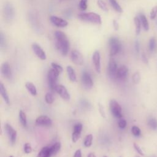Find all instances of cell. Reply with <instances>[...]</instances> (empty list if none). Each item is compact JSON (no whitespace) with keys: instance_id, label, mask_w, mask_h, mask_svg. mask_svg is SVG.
I'll list each match as a JSON object with an SVG mask.
<instances>
[{"instance_id":"7dc6e473","label":"cell","mask_w":157,"mask_h":157,"mask_svg":"<svg viewBox=\"0 0 157 157\" xmlns=\"http://www.w3.org/2000/svg\"><path fill=\"white\" fill-rule=\"evenodd\" d=\"M113 28L115 29V30H118V28H119V25H118V23L117 20H113Z\"/></svg>"},{"instance_id":"db71d44e","label":"cell","mask_w":157,"mask_h":157,"mask_svg":"<svg viewBox=\"0 0 157 157\" xmlns=\"http://www.w3.org/2000/svg\"><path fill=\"white\" fill-rule=\"evenodd\" d=\"M152 157H156V156H152Z\"/></svg>"},{"instance_id":"836d02e7","label":"cell","mask_w":157,"mask_h":157,"mask_svg":"<svg viewBox=\"0 0 157 157\" xmlns=\"http://www.w3.org/2000/svg\"><path fill=\"white\" fill-rule=\"evenodd\" d=\"M131 132L132 133V134L134 136H140V134H141V131H140V129L139 127L136 126H133L131 128Z\"/></svg>"},{"instance_id":"44dd1931","label":"cell","mask_w":157,"mask_h":157,"mask_svg":"<svg viewBox=\"0 0 157 157\" xmlns=\"http://www.w3.org/2000/svg\"><path fill=\"white\" fill-rule=\"evenodd\" d=\"M0 93L3 98L4 101L8 104H9V97L8 96L7 92L6 91V89L2 83H0Z\"/></svg>"},{"instance_id":"9c48e42d","label":"cell","mask_w":157,"mask_h":157,"mask_svg":"<svg viewBox=\"0 0 157 157\" xmlns=\"http://www.w3.org/2000/svg\"><path fill=\"white\" fill-rule=\"evenodd\" d=\"M71 59L76 65H82L83 63V57L82 54L77 50H72L71 53Z\"/></svg>"},{"instance_id":"5bb4252c","label":"cell","mask_w":157,"mask_h":157,"mask_svg":"<svg viewBox=\"0 0 157 157\" xmlns=\"http://www.w3.org/2000/svg\"><path fill=\"white\" fill-rule=\"evenodd\" d=\"M92 61L96 71L98 73L101 72V55L99 51L96 50L92 55Z\"/></svg>"},{"instance_id":"4dcf8cb0","label":"cell","mask_w":157,"mask_h":157,"mask_svg":"<svg viewBox=\"0 0 157 157\" xmlns=\"http://www.w3.org/2000/svg\"><path fill=\"white\" fill-rule=\"evenodd\" d=\"M97 5L104 12H108L107 4L103 0H97Z\"/></svg>"},{"instance_id":"f1b7e54d","label":"cell","mask_w":157,"mask_h":157,"mask_svg":"<svg viewBox=\"0 0 157 157\" xmlns=\"http://www.w3.org/2000/svg\"><path fill=\"white\" fill-rule=\"evenodd\" d=\"M148 125L153 130L157 129V120L155 118H150L148 120Z\"/></svg>"},{"instance_id":"8992f818","label":"cell","mask_w":157,"mask_h":157,"mask_svg":"<svg viewBox=\"0 0 157 157\" xmlns=\"http://www.w3.org/2000/svg\"><path fill=\"white\" fill-rule=\"evenodd\" d=\"M110 110L112 115L116 118L122 117V109L120 105L115 99H111L109 102Z\"/></svg>"},{"instance_id":"5b68a950","label":"cell","mask_w":157,"mask_h":157,"mask_svg":"<svg viewBox=\"0 0 157 157\" xmlns=\"http://www.w3.org/2000/svg\"><path fill=\"white\" fill-rule=\"evenodd\" d=\"M3 15L6 21L9 22L12 21L15 17V9L12 4L6 2L3 7Z\"/></svg>"},{"instance_id":"7a4b0ae2","label":"cell","mask_w":157,"mask_h":157,"mask_svg":"<svg viewBox=\"0 0 157 157\" xmlns=\"http://www.w3.org/2000/svg\"><path fill=\"white\" fill-rule=\"evenodd\" d=\"M77 17L80 20L85 22H89L96 25H101L102 23L101 16L95 12H82L78 13Z\"/></svg>"},{"instance_id":"ee69618b","label":"cell","mask_w":157,"mask_h":157,"mask_svg":"<svg viewBox=\"0 0 157 157\" xmlns=\"http://www.w3.org/2000/svg\"><path fill=\"white\" fill-rule=\"evenodd\" d=\"M134 149L136 150V151L139 154V155H144V153H143V151H142V150L140 148V147L137 145V144H136V143H134Z\"/></svg>"},{"instance_id":"d4e9b609","label":"cell","mask_w":157,"mask_h":157,"mask_svg":"<svg viewBox=\"0 0 157 157\" xmlns=\"http://www.w3.org/2000/svg\"><path fill=\"white\" fill-rule=\"evenodd\" d=\"M134 23L135 25V31H136V35H139L141 31V22H140V20L139 18V17H135L134 18Z\"/></svg>"},{"instance_id":"681fc988","label":"cell","mask_w":157,"mask_h":157,"mask_svg":"<svg viewBox=\"0 0 157 157\" xmlns=\"http://www.w3.org/2000/svg\"><path fill=\"white\" fill-rule=\"evenodd\" d=\"M142 60L145 63H148V59L145 55V53H142Z\"/></svg>"},{"instance_id":"6da1fadb","label":"cell","mask_w":157,"mask_h":157,"mask_svg":"<svg viewBox=\"0 0 157 157\" xmlns=\"http://www.w3.org/2000/svg\"><path fill=\"white\" fill-rule=\"evenodd\" d=\"M54 36L56 49L62 55H67L70 48V42L66 34L61 31H56Z\"/></svg>"},{"instance_id":"ffe728a7","label":"cell","mask_w":157,"mask_h":157,"mask_svg":"<svg viewBox=\"0 0 157 157\" xmlns=\"http://www.w3.org/2000/svg\"><path fill=\"white\" fill-rule=\"evenodd\" d=\"M66 71H67V73L69 80L73 82H75L77 80V77H76L75 72L73 69V67L71 66H67L66 67Z\"/></svg>"},{"instance_id":"ba28073f","label":"cell","mask_w":157,"mask_h":157,"mask_svg":"<svg viewBox=\"0 0 157 157\" xmlns=\"http://www.w3.org/2000/svg\"><path fill=\"white\" fill-rule=\"evenodd\" d=\"M81 80L83 86L87 90L91 89L93 86V80L90 75V74L86 71H83L82 74Z\"/></svg>"},{"instance_id":"e575fe53","label":"cell","mask_w":157,"mask_h":157,"mask_svg":"<svg viewBox=\"0 0 157 157\" xmlns=\"http://www.w3.org/2000/svg\"><path fill=\"white\" fill-rule=\"evenodd\" d=\"M81 136V132L78 131H73L72 134V140L73 142H76Z\"/></svg>"},{"instance_id":"d590c367","label":"cell","mask_w":157,"mask_h":157,"mask_svg":"<svg viewBox=\"0 0 157 157\" xmlns=\"http://www.w3.org/2000/svg\"><path fill=\"white\" fill-rule=\"evenodd\" d=\"M132 79L133 82H134L135 84L139 83V82H140V74H139L138 72H135V73L133 74V75H132Z\"/></svg>"},{"instance_id":"2e32d148","label":"cell","mask_w":157,"mask_h":157,"mask_svg":"<svg viewBox=\"0 0 157 157\" xmlns=\"http://www.w3.org/2000/svg\"><path fill=\"white\" fill-rule=\"evenodd\" d=\"M36 124L39 126H50L52 124V120L46 115H41L36 118Z\"/></svg>"},{"instance_id":"30bf717a","label":"cell","mask_w":157,"mask_h":157,"mask_svg":"<svg viewBox=\"0 0 157 157\" xmlns=\"http://www.w3.org/2000/svg\"><path fill=\"white\" fill-rule=\"evenodd\" d=\"M108 74L111 78H117V72L118 69L117 64L114 59H110L108 64Z\"/></svg>"},{"instance_id":"f5cc1de1","label":"cell","mask_w":157,"mask_h":157,"mask_svg":"<svg viewBox=\"0 0 157 157\" xmlns=\"http://www.w3.org/2000/svg\"><path fill=\"white\" fill-rule=\"evenodd\" d=\"M136 157H140V156H136Z\"/></svg>"},{"instance_id":"83f0119b","label":"cell","mask_w":157,"mask_h":157,"mask_svg":"<svg viewBox=\"0 0 157 157\" xmlns=\"http://www.w3.org/2000/svg\"><path fill=\"white\" fill-rule=\"evenodd\" d=\"M61 148V143L56 142L52 147H50V150L52 155H56Z\"/></svg>"},{"instance_id":"4fadbf2b","label":"cell","mask_w":157,"mask_h":157,"mask_svg":"<svg viewBox=\"0 0 157 157\" xmlns=\"http://www.w3.org/2000/svg\"><path fill=\"white\" fill-rule=\"evenodd\" d=\"M50 21L53 25L58 28H64L68 25V22L66 20L55 15H51Z\"/></svg>"},{"instance_id":"8d00e7d4","label":"cell","mask_w":157,"mask_h":157,"mask_svg":"<svg viewBox=\"0 0 157 157\" xmlns=\"http://www.w3.org/2000/svg\"><path fill=\"white\" fill-rule=\"evenodd\" d=\"M51 66L52 67V68H53L54 69H55L57 72H58L59 74L61 73L63 71V67L58 64L56 63H51Z\"/></svg>"},{"instance_id":"7c38bea8","label":"cell","mask_w":157,"mask_h":157,"mask_svg":"<svg viewBox=\"0 0 157 157\" xmlns=\"http://www.w3.org/2000/svg\"><path fill=\"white\" fill-rule=\"evenodd\" d=\"M32 50L34 54L41 60H45L47 55L43 48L37 43H33L31 45Z\"/></svg>"},{"instance_id":"603a6c76","label":"cell","mask_w":157,"mask_h":157,"mask_svg":"<svg viewBox=\"0 0 157 157\" xmlns=\"http://www.w3.org/2000/svg\"><path fill=\"white\" fill-rule=\"evenodd\" d=\"M25 86L28 91L33 95V96H36L37 94V90L35 86V85L29 82H28L25 84Z\"/></svg>"},{"instance_id":"d6a6232c","label":"cell","mask_w":157,"mask_h":157,"mask_svg":"<svg viewBox=\"0 0 157 157\" xmlns=\"http://www.w3.org/2000/svg\"><path fill=\"white\" fill-rule=\"evenodd\" d=\"M87 2H88V0H80L79 3H78V7L79 9L81 10H85L87 9Z\"/></svg>"},{"instance_id":"8fae6325","label":"cell","mask_w":157,"mask_h":157,"mask_svg":"<svg viewBox=\"0 0 157 157\" xmlns=\"http://www.w3.org/2000/svg\"><path fill=\"white\" fill-rule=\"evenodd\" d=\"M4 128L8 136L10 144L12 145H13L15 143L17 139V131L8 123L5 124Z\"/></svg>"},{"instance_id":"d6986e66","label":"cell","mask_w":157,"mask_h":157,"mask_svg":"<svg viewBox=\"0 0 157 157\" xmlns=\"http://www.w3.org/2000/svg\"><path fill=\"white\" fill-rule=\"evenodd\" d=\"M52 156L50 147H44L39 152L37 157H51Z\"/></svg>"},{"instance_id":"277c9868","label":"cell","mask_w":157,"mask_h":157,"mask_svg":"<svg viewBox=\"0 0 157 157\" xmlns=\"http://www.w3.org/2000/svg\"><path fill=\"white\" fill-rule=\"evenodd\" d=\"M59 73L53 68L50 69L47 73V81L48 86L52 91H55L56 87L58 85L57 80Z\"/></svg>"},{"instance_id":"c3c4849f","label":"cell","mask_w":157,"mask_h":157,"mask_svg":"<svg viewBox=\"0 0 157 157\" xmlns=\"http://www.w3.org/2000/svg\"><path fill=\"white\" fill-rule=\"evenodd\" d=\"M74 157H82V152L80 150H77L75 151Z\"/></svg>"},{"instance_id":"cb8c5ba5","label":"cell","mask_w":157,"mask_h":157,"mask_svg":"<svg viewBox=\"0 0 157 157\" xmlns=\"http://www.w3.org/2000/svg\"><path fill=\"white\" fill-rule=\"evenodd\" d=\"M18 119L19 121L21 123V124L23 126V127H26L27 125V120H26V116L25 113L20 110L18 113Z\"/></svg>"},{"instance_id":"60d3db41","label":"cell","mask_w":157,"mask_h":157,"mask_svg":"<svg viewBox=\"0 0 157 157\" xmlns=\"http://www.w3.org/2000/svg\"><path fill=\"white\" fill-rule=\"evenodd\" d=\"M82 128H83V126H82V123H76V124L74 125L73 129H74V131L82 132Z\"/></svg>"},{"instance_id":"7402d4cb","label":"cell","mask_w":157,"mask_h":157,"mask_svg":"<svg viewBox=\"0 0 157 157\" xmlns=\"http://www.w3.org/2000/svg\"><path fill=\"white\" fill-rule=\"evenodd\" d=\"M139 18L140 20V22L142 24V26L145 31H148L149 29V24L148 20L146 17V16L144 13H140L139 14Z\"/></svg>"},{"instance_id":"4316f807","label":"cell","mask_w":157,"mask_h":157,"mask_svg":"<svg viewBox=\"0 0 157 157\" xmlns=\"http://www.w3.org/2000/svg\"><path fill=\"white\" fill-rule=\"evenodd\" d=\"M156 40L155 37H151L148 42V48L150 51L154 52L156 48Z\"/></svg>"},{"instance_id":"816d5d0a","label":"cell","mask_w":157,"mask_h":157,"mask_svg":"<svg viewBox=\"0 0 157 157\" xmlns=\"http://www.w3.org/2000/svg\"><path fill=\"white\" fill-rule=\"evenodd\" d=\"M9 157H13V156H10Z\"/></svg>"},{"instance_id":"74e56055","label":"cell","mask_w":157,"mask_h":157,"mask_svg":"<svg viewBox=\"0 0 157 157\" xmlns=\"http://www.w3.org/2000/svg\"><path fill=\"white\" fill-rule=\"evenodd\" d=\"M6 38L5 36H4V34L1 33L0 34V47L1 48H3L6 47Z\"/></svg>"},{"instance_id":"ab89813d","label":"cell","mask_w":157,"mask_h":157,"mask_svg":"<svg viewBox=\"0 0 157 157\" xmlns=\"http://www.w3.org/2000/svg\"><path fill=\"white\" fill-rule=\"evenodd\" d=\"M23 150H24V151H25V153L28 154V153H30L32 151V147H31V145L29 143H26L24 145Z\"/></svg>"},{"instance_id":"f907efd6","label":"cell","mask_w":157,"mask_h":157,"mask_svg":"<svg viewBox=\"0 0 157 157\" xmlns=\"http://www.w3.org/2000/svg\"><path fill=\"white\" fill-rule=\"evenodd\" d=\"M87 157H96V156L94 155V153H89L88 154V156Z\"/></svg>"},{"instance_id":"f546056e","label":"cell","mask_w":157,"mask_h":157,"mask_svg":"<svg viewBox=\"0 0 157 157\" xmlns=\"http://www.w3.org/2000/svg\"><path fill=\"white\" fill-rule=\"evenodd\" d=\"M92 141H93V135L92 134H88L84 140V145L86 147H90L91 144H92Z\"/></svg>"},{"instance_id":"484cf974","label":"cell","mask_w":157,"mask_h":157,"mask_svg":"<svg viewBox=\"0 0 157 157\" xmlns=\"http://www.w3.org/2000/svg\"><path fill=\"white\" fill-rule=\"evenodd\" d=\"M110 4L112 7L114 9V10L119 13H121L123 12V9L120 6V5L117 2V0H109Z\"/></svg>"},{"instance_id":"bcb514c9","label":"cell","mask_w":157,"mask_h":157,"mask_svg":"<svg viewBox=\"0 0 157 157\" xmlns=\"http://www.w3.org/2000/svg\"><path fill=\"white\" fill-rule=\"evenodd\" d=\"M72 10L71 9H67L64 12V16H66L67 18H71L72 16Z\"/></svg>"},{"instance_id":"7bdbcfd3","label":"cell","mask_w":157,"mask_h":157,"mask_svg":"<svg viewBox=\"0 0 157 157\" xmlns=\"http://www.w3.org/2000/svg\"><path fill=\"white\" fill-rule=\"evenodd\" d=\"M126 124H127L126 121L124 119L120 120L119 121H118V126L121 129H124L126 126Z\"/></svg>"},{"instance_id":"e0dca14e","label":"cell","mask_w":157,"mask_h":157,"mask_svg":"<svg viewBox=\"0 0 157 157\" xmlns=\"http://www.w3.org/2000/svg\"><path fill=\"white\" fill-rule=\"evenodd\" d=\"M1 71L2 75L6 78L10 79L12 77V70L9 64L7 62H4L1 64Z\"/></svg>"},{"instance_id":"f6af8a7d","label":"cell","mask_w":157,"mask_h":157,"mask_svg":"<svg viewBox=\"0 0 157 157\" xmlns=\"http://www.w3.org/2000/svg\"><path fill=\"white\" fill-rule=\"evenodd\" d=\"M134 50L137 53H139L140 51V44L137 40H136L134 42Z\"/></svg>"},{"instance_id":"b9f144b4","label":"cell","mask_w":157,"mask_h":157,"mask_svg":"<svg viewBox=\"0 0 157 157\" xmlns=\"http://www.w3.org/2000/svg\"><path fill=\"white\" fill-rule=\"evenodd\" d=\"M99 105V113L101 115V116L104 118H105V110H104V108L103 107V105L102 104H101L100 103L98 104Z\"/></svg>"},{"instance_id":"1f68e13d","label":"cell","mask_w":157,"mask_h":157,"mask_svg":"<svg viewBox=\"0 0 157 157\" xmlns=\"http://www.w3.org/2000/svg\"><path fill=\"white\" fill-rule=\"evenodd\" d=\"M45 100L47 104H52L54 101V97H53V94L50 92L47 93L45 95Z\"/></svg>"},{"instance_id":"f35d334b","label":"cell","mask_w":157,"mask_h":157,"mask_svg":"<svg viewBox=\"0 0 157 157\" xmlns=\"http://www.w3.org/2000/svg\"><path fill=\"white\" fill-rule=\"evenodd\" d=\"M157 15V6L153 7L150 13V18L151 20H154Z\"/></svg>"},{"instance_id":"ac0fdd59","label":"cell","mask_w":157,"mask_h":157,"mask_svg":"<svg viewBox=\"0 0 157 157\" xmlns=\"http://www.w3.org/2000/svg\"><path fill=\"white\" fill-rule=\"evenodd\" d=\"M128 75V69L126 66L122 65L118 68L117 72V78L123 80L127 77Z\"/></svg>"},{"instance_id":"3957f363","label":"cell","mask_w":157,"mask_h":157,"mask_svg":"<svg viewBox=\"0 0 157 157\" xmlns=\"http://www.w3.org/2000/svg\"><path fill=\"white\" fill-rule=\"evenodd\" d=\"M109 45L110 47V56H113L119 53L122 48L121 43L120 40L115 36L109 39Z\"/></svg>"},{"instance_id":"9a60e30c","label":"cell","mask_w":157,"mask_h":157,"mask_svg":"<svg viewBox=\"0 0 157 157\" xmlns=\"http://www.w3.org/2000/svg\"><path fill=\"white\" fill-rule=\"evenodd\" d=\"M55 92H56L60 97L66 101H69L70 99V95L68 93L66 87L61 85H58L56 87Z\"/></svg>"},{"instance_id":"52a82bcc","label":"cell","mask_w":157,"mask_h":157,"mask_svg":"<svg viewBox=\"0 0 157 157\" xmlns=\"http://www.w3.org/2000/svg\"><path fill=\"white\" fill-rule=\"evenodd\" d=\"M29 16V21L31 24V26L36 31L40 32L42 30V25L40 24L39 18H38L37 14L35 12H30L28 15Z\"/></svg>"}]
</instances>
